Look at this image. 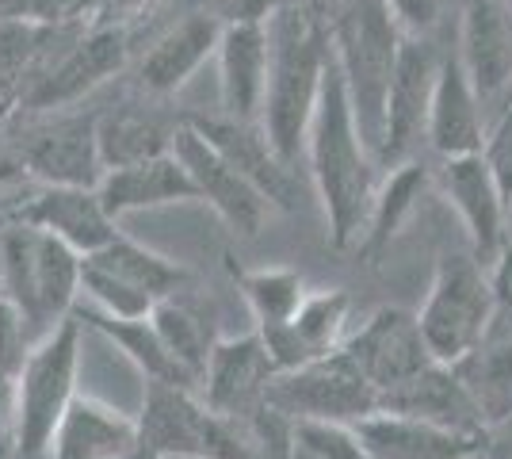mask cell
<instances>
[{"mask_svg":"<svg viewBox=\"0 0 512 459\" xmlns=\"http://www.w3.org/2000/svg\"><path fill=\"white\" fill-rule=\"evenodd\" d=\"M310 161V180L318 188L321 211L329 222V241L337 253L356 249L363 238V226L375 203V153L363 142L360 123H356V108L344 85V73L337 58L325 69V85H321V100L306 131V153Z\"/></svg>","mask_w":512,"mask_h":459,"instance_id":"obj_1","label":"cell"},{"mask_svg":"<svg viewBox=\"0 0 512 459\" xmlns=\"http://www.w3.org/2000/svg\"><path fill=\"white\" fill-rule=\"evenodd\" d=\"M329 62V23L299 0H287L268 20V88L260 108V131L268 134L272 150L291 169L306 153V131L321 100Z\"/></svg>","mask_w":512,"mask_h":459,"instance_id":"obj_2","label":"cell"},{"mask_svg":"<svg viewBox=\"0 0 512 459\" xmlns=\"http://www.w3.org/2000/svg\"><path fill=\"white\" fill-rule=\"evenodd\" d=\"M81 253L27 222L0 226V299L16 306L31 341L73 318L81 303Z\"/></svg>","mask_w":512,"mask_h":459,"instance_id":"obj_3","label":"cell"},{"mask_svg":"<svg viewBox=\"0 0 512 459\" xmlns=\"http://www.w3.org/2000/svg\"><path fill=\"white\" fill-rule=\"evenodd\" d=\"M325 23H329L333 58L344 73L363 142L379 161L386 88H390V73H394L406 31L386 8V0H329Z\"/></svg>","mask_w":512,"mask_h":459,"instance_id":"obj_4","label":"cell"},{"mask_svg":"<svg viewBox=\"0 0 512 459\" xmlns=\"http://www.w3.org/2000/svg\"><path fill=\"white\" fill-rule=\"evenodd\" d=\"M417 322L436 364L459 368L463 360H470L493 337L497 322L490 268L474 253L440 257L425 306L417 310Z\"/></svg>","mask_w":512,"mask_h":459,"instance_id":"obj_5","label":"cell"},{"mask_svg":"<svg viewBox=\"0 0 512 459\" xmlns=\"http://www.w3.org/2000/svg\"><path fill=\"white\" fill-rule=\"evenodd\" d=\"M81 329L85 322L73 314L54 333H46L43 341L31 345L20 387H16V410H12V433H16L20 459H46L58 421L77 398Z\"/></svg>","mask_w":512,"mask_h":459,"instance_id":"obj_6","label":"cell"},{"mask_svg":"<svg viewBox=\"0 0 512 459\" xmlns=\"http://www.w3.org/2000/svg\"><path fill=\"white\" fill-rule=\"evenodd\" d=\"M264 406L279 410L291 421H337V425H356L363 417L379 414V391L363 379L341 349L310 360L302 368L279 372L268 383Z\"/></svg>","mask_w":512,"mask_h":459,"instance_id":"obj_7","label":"cell"},{"mask_svg":"<svg viewBox=\"0 0 512 459\" xmlns=\"http://www.w3.org/2000/svg\"><path fill=\"white\" fill-rule=\"evenodd\" d=\"M440 58L444 50L432 43V35H402V50H398L383 104V146H379L383 169L413 161L417 146L425 142Z\"/></svg>","mask_w":512,"mask_h":459,"instance_id":"obj_8","label":"cell"},{"mask_svg":"<svg viewBox=\"0 0 512 459\" xmlns=\"http://www.w3.org/2000/svg\"><path fill=\"white\" fill-rule=\"evenodd\" d=\"M341 356L379 391V398L436 364L417 314L406 306H379L367 314V322L341 341Z\"/></svg>","mask_w":512,"mask_h":459,"instance_id":"obj_9","label":"cell"},{"mask_svg":"<svg viewBox=\"0 0 512 459\" xmlns=\"http://www.w3.org/2000/svg\"><path fill=\"white\" fill-rule=\"evenodd\" d=\"M172 153L188 169L199 199H207L218 211V219L226 222L234 234H241V238H256L260 234V226H264L268 211H272L268 199L260 196L253 184L237 173L203 134L192 131L184 119L176 123V134H172Z\"/></svg>","mask_w":512,"mask_h":459,"instance_id":"obj_10","label":"cell"},{"mask_svg":"<svg viewBox=\"0 0 512 459\" xmlns=\"http://www.w3.org/2000/svg\"><path fill=\"white\" fill-rule=\"evenodd\" d=\"M440 184L467 230L470 253L493 268L497 257L509 249V203L501 196L490 165L482 161V153L440 161Z\"/></svg>","mask_w":512,"mask_h":459,"instance_id":"obj_11","label":"cell"},{"mask_svg":"<svg viewBox=\"0 0 512 459\" xmlns=\"http://www.w3.org/2000/svg\"><path fill=\"white\" fill-rule=\"evenodd\" d=\"M184 123L203 134L214 150L222 153L260 196L268 199L272 211H291L295 207V199H299L295 173L272 150V142H268V134L260 131V123H237L230 115H199V111L184 115Z\"/></svg>","mask_w":512,"mask_h":459,"instance_id":"obj_12","label":"cell"},{"mask_svg":"<svg viewBox=\"0 0 512 459\" xmlns=\"http://www.w3.org/2000/svg\"><path fill=\"white\" fill-rule=\"evenodd\" d=\"M279 375L272 352L264 345L260 333H241V337H218L203 372V391L207 406L214 414L226 417H249L264 406L268 383Z\"/></svg>","mask_w":512,"mask_h":459,"instance_id":"obj_13","label":"cell"},{"mask_svg":"<svg viewBox=\"0 0 512 459\" xmlns=\"http://www.w3.org/2000/svg\"><path fill=\"white\" fill-rule=\"evenodd\" d=\"M455 54L490 108L512 92V8L505 0H463Z\"/></svg>","mask_w":512,"mask_h":459,"instance_id":"obj_14","label":"cell"},{"mask_svg":"<svg viewBox=\"0 0 512 459\" xmlns=\"http://www.w3.org/2000/svg\"><path fill=\"white\" fill-rule=\"evenodd\" d=\"M127 62V27H92L27 88V108H62L88 96Z\"/></svg>","mask_w":512,"mask_h":459,"instance_id":"obj_15","label":"cell"},{"mask_svg":"<svg viewBox=\"0 0 512 459\" xmlns=\"http://www.w3.org/2000/svg\"><path fill=\"white\" fill-rule=\"evenodd\" d=\"M214 410L192 387L146 383V406L138 417V444L153 459H207Z\"/></svg>","mask_w":512,"mask_h":459,"instance_id":"obj_16","label":"cell"},{"mask_svg":"<svg viewBox=\"0 0 512 459\" xmlns=\"http://www.w3.org/2000/svg\"><path fill=\"white\" fill-rule=\"evenodd\" d=\"M486 131H490L486 127V104H482L478 88L470 85L467 69H463L455 46H451L440 58V73H436V88H432L425 131L428 150L440 161L470 157V153H482Z\"/></svg>","mask_w":512,"mask_h":459,"instance_id":"obj_17","label":"cell"},{"mask_svg":"<svg viewBox=\"0 0 512 459\" xmlns=\"http://www.w3.org/2000/svg\"><path fill=\"white\" fill-rule=\"evenodd\" d=\"M27 176L54 184V188H100L104 161L96 146V115L58 119L54 127L31 134L20 150Z\"/></svg>","mask_w":512,"mask_h":459,"instance_id":"obj_18","label":"cell"},{"mask_svg":"<svg viewBox=\"0 0 512 459\" xmlns=\"http://www.w3.org/2000/svg\"><path fill=\"white\" fill-rule=\"evenodd\" d=\"M379 410L417 417V421L455 429V433H474V437H486V429H490V421L482 414L474 391L467 387L463 372L448 368V364H432L428 372L413 375L409 383L386 391L379 398Z\"/></svg>","mask_w":512,"mask_h":459,"instance_id":"obj_19","label":"cell"},{"mask_svg":"<svg viewBox=\"0 0 512 459\" xmlns=\"http://www.w3.org/2000/svg\"><path fill=\"white\" fill-rule=\"evenodd\" d=\"M12 222L39 226L46 234L62 238L65 245H73L81 257L96 253L100 245H107L119 234V226L104 211L96 188H54V184H43L27 203L16 207Z\"/></svg>","mask_w":512,"mask_h":459,"instance_id":"obj_20","label":"cell"},{"mask_svg":"<svg viewBox=\"0 0 512 459\" xmlns=\"http://www.w3.org/2000/svg\"><path fill=\"white\" fill-rule=\"evenodd\" d=\"M348 310H352V299H348V291H341V287H333V291H310L287 326L256 329V333L264 337V345L272 352L279 372H291V368H302L310 360H321V356L341 349Z\"/></svg>","mask_w":512,"mask_h":459,"instance_id":"obj_21","label":"cell"},{"mask_svg":"<svg viewBox=\"0 0 512 459\" xmlns=\"http://www.w3.org/2000/svg\"><path fill=\"white\" fill-rule=\"evenodd\" d=\"M222 108L237 123H260L268 88V23L222 20L218 39Z\"/></svg>","mask_w":512,"mask_h":459,"instance_id":"obj_22","label":"cell"},{"mask_svg":"<svg viewBox=\"0 0 512 459\" xmlns=\"http://www.w3.org/2000/svg\"><path fill=\"white\" fill-rule=\"evenodd\" d=\"M352 429L367 459H474L486 448V437L440 429V425L406 414H386V410L363 417Z\"/></svg>","mask_w":512,"mask_h":459,"instance_id":"obj_23","label":"cell"},{"mask_svg":"<svg viewBox=\"0 0 512 459\" xmlns=\"http://www.w3.org/2000/svg\"><path fill=\"white\" fill-rule=\"evenodd\" d=\"M138 448V417L119 414L92 394H77L54 429L46 459H127Z\"/></svg>","mask_w":512,"mask_h":459,"instance_id":"obj_24","label":"cell"},{"mask_svg":"<svg viewBox=\"0 0 512 459\" xmlns=\"http://www.w3.org/2000/svg\"><path fill=\"white\" fill-rule=\"evenodd\" d=\"M218 39H222V20L195 12L188 20L172 23L161 39L142 54L138 62V85L150 96H172L192 81L199 66L218 54Z\"/></svg>","mask_w":512,"mask_h":459,"instance_id":"obj_25","label":"cell"},{"mask_svg":"<svg viewBox=\"0 0 512 459\" xmlns=\"http://www.w3.org/2000/svg\"><path fill=\"white\" fill-rule=\"evenodd\" d=\"M96 192H100L104 211L115 222L130 215V211L199 199L192 176L176 161V153L153 157V161H142V165H127V169H107Z\"/></svg>","mask_w":512,"mask_h":459,"instance_id":"obj_26","label":"cell"},{"mask_svg":"<svg viewBox=\"0 0 512 459\" xmlns=\"http://www.w3.org/2000/svg\"><path fill=\"white\" fill-rule=\"evenodd\" d=\"M85 261L92 264V268L107 272L111 280H119L123 287H130V291L146 295L150 303L176 299V291L192 280L188 268L172 264L169 257H161V253H153V249L123 238V234H115V238L107 241V245H100L96 253H88Z\"/></svg>","mask_w":512,"mask_h":459,"instance_id":"obj_27","label":"cell"},{"mask_svg":"<svg viewBox=\"0 0 512 459\" xmlns=\"http://www.w3.org/2000/svg\"><path fill=\"white\" fill-rule=\"evenodd\" d=\"M425 188H428V169L417 157L386 169V180L375 188V203H371L363 238H360V245H356L363 261L379 264L383 249L398 238V230L406 226V219L413 215V207H417V199H421Z\"/></svg>","mask_w":512,"mask_h":459,"instance_id":"obj_28","label":"cell"},{"mask_svg":"<svg viewBox=\"0 0 512 459\" xmlns=\"http://www.w3.org/2000/svg\"><path fill=\"white\" fill-rule=\"evenodd\" d=\"M85 326L100 329L111 345H119V349L127 352L130 360L138 364V372L146 375V383H176V387H195V379L176 360H172L165 345H161V337H157V329H153L150 318H111V314H100V310H92L88 303H77L73 310Z\"/></svg>","mask_w":512,"mask_h":459,"instance_id":"obj_29","label":"cell"},{"mask_svg":"<svg viewBox=\"0 0 512 459\" xmlns=\"http://www.w3.org/2000/svg\"><path fill=\"white\" fill-rule=\"evenodd\" d=\"M172 134L176 127H161L153 115L134 108H119L96 115V146H100V161L107 169H127V165H142L153 157L172 153Z\"/></svg>","mask_w":512,"mask_h":459,"instance_id":"obj_30","label":"cell"},{"mask_svg":"<svg viewBox=\"0 0 512 459\" xmlns=\"http://www.w3.org/2000/svg\"><path fill=\"white\" fill-rule=\"evenodd\" d=\"M234 280L253 310L256 329H279L295 318L302 299L310 295L299 272L291 268H234Z\"/></svg>","mask_w":512,"mask_h":459,"instance_id":"obj_31","label":"cell"},{"mask_svg":"<svg viewBox=\"0 0 512 459\" xmlns=\"http://www.w3.org/2000/svg\"><path fill=\"white\" fill-rule=\"evenodd\" d=\"M150 322H153V329H157V337H161L165 352H169L172 360L199 383L203 372H207V360H211L214 341H218V337L207 333L203 318H199L195 310H188L184 303L165 299V303L153 306Z\"/></svg>","mask_w":512,"mask_h":459,"instance_id":"obj_32","label":"cell"},{"mask_svg":"<svg viewBox=\"0 0 512 459\" xmlns=\"http://www.w3.org/2000/svg\"><path fill=\"white\" fill-rule=\"evenodd\" d=\"M31 333L16 314V306L0 299V425H12L16 410V387H20L23 364L31 356Z\"/></svg>","mask_w":512,"mask_h":459,"instance_id":"obj_33","label":"cell"},{"mask_svg":"<svg viewBox=\"0 0 512 459\" xmlns=\"http://www.w3.org/2000/svg\"><path fill=\"white\" fill-rule=\"evenodd\" d=\"M287 459H367L352 425L337 421H295Z\"/></svg>","mask_w":512,"mask_h":459,"instance_id":"obj_34","label":"cell"},{"mask_svg":"<svg viewBox=\"0 0 512 459\" xmlns=\"http://www.w3.org/2000/svg\"><path fill=\"white\" fill-rule=\"evenodd\" d=\"M482 161L490 165L493 180L501 188L505 203L512 207V100L497 111V119L486 131V142H482Z\"/></svg>","mask_w":512,"mask_h":459,"instance_id":"obj_35","label":"cell"},{"mask_svg":"<svg viewBox=\"0 0 512 459\" xmlns=\"http://www.w3.org/2000/svg\"><path fill=\"white\" fill-rule=\"evenodd\" d=\"M96 4L100 0H27V20L39 23V27L65 31L73 23L96 16Z\"/></svg>","mask_w":512,"mask_h":459,"instance_id":"obj_36","label":"cell"},{"mask_svg":"<svg viewBox=\"0 0 512 459\" xmlns=\"http://www.w3.org/2000/svg\"><path fill=\"white\" fill-rule=\"evenodd\" d=\"M406 35H432L444 16V0H386Z\"/></svg>","mask_w":512,"mask_h":459,"instance_id":"obj_37","label":"cell"},{"mask_svg":"<svg viewBox=\"0 0 512 459\" xmlns=\"http://www.w3.org/2000/svg\"><path fill=\"white\" fill-rule=\"evenodd\" d=\"M490 280H493V299H497V322H501V318L512 314V245L490 268Z\"/></svg>","mask_w":512,"mask_h":459,"instance_id":"obj_38","label":"cell"},{"mask_svg":"<svg viewBox=\"0 0 512 459\" xmlns=\"http://www.w3.org/2000/svg\"><path fill=\"white\" fill-rule=\"evenodd\" d=\"M153 0H100L96 4V27H123L127 20L142 16Z\"/></svg>","mask_w":512,"mask_h":459,"instance_id":"obj_39","label":"cell"},{"mask_svg":"<svg viewBox=\"0 0 512 459\" xmlns=\"http://www.w3.org/2000/svg\"><path fill=\"white\" fill-rule=\"evenodd\" d=\"M283 4H287V0H230V4H226V20L268 23Z\"/></svg>","mask_w":512,"mask_h":459,"instance_id":"obj_40","label":"cell"},{"mask_svg":"<svg viewBox=\"0 0 512 459\" xmlns=\"http://www.w3.org/2000/svg\"><path fill=\"white\" fill-rule=\"evenodd\" d=\"M0 459H20V448H16V433H12V425H0Z\"/></svg>","mask_w":512,"mask_h":459,"instance_id":"obj_41","label":"cell"},{"mask_svg":"<svg viewBox=\"0 0 512 459\" xmlns=\"http://www.w3.org/2000/svg\"><path fill=\"white\" fill-rule=\"evenodd\" d=\"M299 4H306L310 12H318L321 20H329V0H299Z\"/></svg>","mask_w":512,"mask_h":459,"instance_id":"obj_42","label":"cell"},{"mask_svg":"<svg viewBox=\"0 0 512 459\" xmlns=\"http://www.w3.org/2000/svg\"><path fill=\"white\" fill-rule=\"evenodd\" d=\"M127 459H153L150 452H142V448H138V452H134V456H127Z\"/></svg>","mask_w":512,"mask_h":459,"instance_id":"obj_43","label":"cell"},{"mask_svg":"<svg viewBox=\"0 0 512 459\" xmlns=\"http://www.w3.org/2000/svg\"><path fill=\"white\" fill-rule=\"evenodd\" d=\"M505 4H512V0H505Z\"/></svg>","mask_w":512,"mask_h":459,"instance_id":"obj_44","label":"cell"},{"mask_svg":"<svg viewBox=\"0 0 512 459\" xmlns=\"http://www.w3.org/2000/svg\"><path fill=\"white\" fill-rule=\"evenodd\" d=\"M509 8H512V4H509Z\"/></svg>","mask_w":512,"mask_h":459,"instance_id":"obj_45","label":"cell"}]
</instances>
